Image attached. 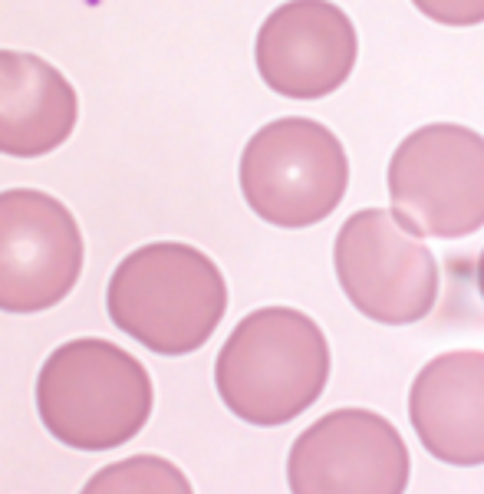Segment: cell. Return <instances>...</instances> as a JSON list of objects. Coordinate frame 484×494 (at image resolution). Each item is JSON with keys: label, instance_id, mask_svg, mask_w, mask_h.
<instances>
[{"label": "cell", "instance_id": "6da1fadb", "mask_svg": "<svg viewBox=\"0 0 484 494\" xmlns=\"http://www.w3.org/2000/svg\"><path fill=\"white\" fill-rule=\"evenodd\" d=\"M330 383V343L313 316L293 307L247 313L214 363L218 395L247 425H287Z\"/></svg>", "mask_w": 484, "mask_h": 494}, {"label": "cell", "instance_id": "7a4b0ae2", "mask_svg": "<svg viewBox=\"0 0 484 494\" xmlns=\"http://www.w3.org/2000/svg\"><path fill=\"white\" fill-rule=\"evenodd\" d=\"M109 320L158 356L201 350L228 310L221 267L191 244L158 241L136 247L112 271Z\"/></svg>", "mask_w": 484, "mask_h": 494}, {"label": "cell", "instance_id": "3957f363", "mask_svg": "<svg viewBox=\"0 0 484 494\" xmlns=\"http://www.w3.org/2000/svg\"><path fill=\"white\" fill-rule=\"evenodd\" d=\"M152 375L109 340H73L36 375V412L46 432L76 452H106L136 438L152 418Z\"/></svg>", "mask_w": 484, "mask_h": 494}, {"label": "cell", "instance_id": "277c9868", "mask_svg": "<svg viewBox=\"0 0 484 494\" xmlns=\"http://www.w3.org/2000/svg\"><path fill=\"white\" fill-rule=\"evenodd\" d=\"M241 191L251 211L273 228L326 221L349 188L346 148L316 119H273L241 155Z\"/></svg>", "mask_w": 484, "mask_h": 494}, {"label": "cell", "instance_id": "5b68a950", "mask_svg": "<svg viewBox=\"0 0 484 494\" xmlns=\"http://www.w3.org/2000/svg\"><path fill=\"white\" fill-rule=\"evenodd\" d=\"M392 214L418 238H468L484 228V136L432 122L399 142L389 162Z\"/></svg>", "mask_w": 484, "mask_h": 494}, {"label": "cell", "instance_id": "8992f818", "mask_svg": "<svg viewBox=\"0 0 484 494\" xmlns=\"http://www.w3.org/2000/svg\"><path fill=\"white\" fill-rule=\"evenodd\" d=\"M333 267L346 300L375 323H418L435 310L442 283L435 254L392 211L349 214L333 244Z\"/></svg>", "mask_w": 484, "mask_h": 494}, {"label": "cell", "instance_id": "52a82bcc", "mask_svg": "<svg viewBox=\"0 0 484 494\" xmlns=\"http://www.w3.org/2000/svg\"><path fill=\"white\" fill-rule=\"evenodd\" d=\"M83 234L60 198L36 188L0 191V310L43 313L83 273Z\"/></svg>", "mask_w": 484, "mask_h": 494}, {"label": "cell", "instance_id": "ba28073f", "mask_svg": "<svg viewBox=\"0 0 484 494\" xmlns=\"http://www.w3.org/2000/svg\"><path fill=\"white\" fill-rule=\"evenodd\" d=\"M412 458L399 428L373 409H333L287 455L290 494H405Z\"/></svg>", "mask_w": 484, "mask_h": 494}, {"label": "cell", "instance_id": "9c48e42d", "mask_svg": "<svg viewBox=\"0 0 484 494\" xmlns=\"http://www.w3.org/2000/svg\"><path fill=\"white\" fill-rule=\"evenodd\" d=\"M356 26L330 0H287L257 34V73L287 99L336 93L356 66Z\"/></svg>", "mask_w": 484, "mask_h": 494}, {"label": "cell", "instance_id": "30bf717a", "mask_svg": "<svg viewBox=\"0 0 484 494\" xmlns=\"http://www.w3.org/2000/svg\"><path fill=\"white\" fill-rule=\"evenodd\" d=\"M408 422L432 458L455 468L484 465V353L428 359L408 389Z\"/></svg>", "mask_w": 484, "mask_h": 494}, {"label": "cell", "instance_id": "8fae6325", "mask_svg": "<svg viewBox=\"0 0 484 494\" xmlns=\"http://www.w3.org/2000/svg\"><path fill=\"white\" fill-rule=\"evenodd\" d=\"M76 116V89L53 63L34 53L0 50V155H50L73 136Z\"/></svg>", "mask_w": 484, "mask_h": 494}, {"label": "cell", "instance_id": "7c38bea8", "mask_svg": "<svg viewBox=\"0 0 484 494\" xmlns=\"http://www.w3.org/2000/svg\"><path fill=\"white\" fill-rule=\"evenodd\" d=\"M79 494H195L188 475L161 455H132L99 468Z\"/></svg>", "mask_w": 484, "mask_h": 494}, {"label": "cell", "instance_id": "4fadbf2b", "mask_svg": "<svg viewBox=\"0 0 484 494\" xmlns=\"http://www.w3.org/2000/svg\"><path fill=\"white\" fill-rule=\"evenodd\" d=\"M418 14L442 26H478L484 24V0H412Z\"/></svg>", "mask_w": 484, "mask_h": 494}, {"label": "cell", "instance_id": "5bb4252c", "mask_svg": "<svg viewBox=\"0 0 484 494\" xmlns=\"http://www.w3.org/2000/svg\"><path fill=\"white\" fill-rule=\"evenodd\" d=\"M478 290H481V297H484V251H481V261H478Z\"/></svg>", "mask_w": 484, "mask_h": 494}]
</instances>
